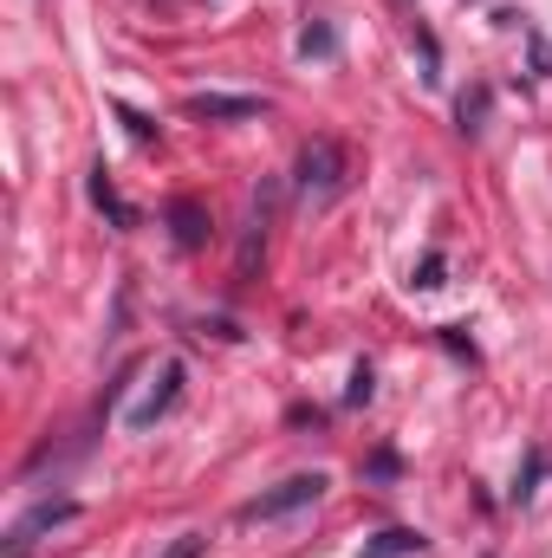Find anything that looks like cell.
<instances>
[{
	"label": "cell",
	"instance_id": "52a82bcc",
	"mask_svg": "<svg viewBox=\"0 0 552 558\" xmlns=\"http://www.w3.org/2000/svg\"><path fill=\"white\" fill-rule=\"evenodd\" d=\"M422 546H429V539H422L416 526H384L377 539H364V558H416Z\"/></svg>",
	"mask_w": 552,
	"mask_h": 558
},
{
	"label": "cell",
	"instance_id": "30bf717a",
	"mask_svg": "<svg viewBox=\"0 0 552 558\" xmlns=\"http://www.w3.org/2000/svg\"><path fill=\"white\" fill-rule=\"evenodd\" d=\"M332 52H338L332 26H305V33H299V59H332Z\"/></svg>",
	"mask_w": 552,
	"mask_h": 558
},
{
	"label": "cell",
	"instance_id": "3957f363",
	"mask_svg": "<svg viewBox=\"0 0 552 558\" xmlns=\"http://www.w3.org/2000/svg\"><path fill=\"white\" fill-rule=\"evenodd\" d=\"M65 520H79V500H39L33 513H20V520L7 526V553L0 558H26L39 533H52V526H65Z\"/></svg>",
	"mask_w": 552,
	"mask_h": 558
},
{
	"label": "cell",
	"instance_id": "ba28073f",
	"mask_svg": "<svg viewBox=\"0 0 552 558\" xmlns=\"http://www.w3.org/2000/svg\"><path fill=\"white\" fill-rule=\"evenodd\" d=\"M92 202L111 215V228H137V208L131 202H118V189H111V175H105V162L92 169Z\"/></svg>",
	"mask_w": 552,
	"mask_h": 558
},
{
	"label": "cell",
	"instance_id": "5b68a950",
	"mask_svg": "<svg viewBox=\"0 0 552 558\" xmlns=\"http://www.w3.org/2000/svg\"><path fill=\"white\" fill-rule=\"evenodd\" d=\"M208 228H215V221H208V208H202L195 195H176V202H169V241H176L182 254H202V247H208Z\"/></svg>",
	"mask_w": 552,
	"mask_h": 558
},
{
	"label": "cell",
	"instance_id": "5bb4252c",
	"mask_svg": "<svg viewBox=\"0 0 552 558\" xmlns=\"http://www.w3.org/2000/svg\"><path fill=\"white\" fill-rule=\"evenodd\" d=\"M118 124H124V131H131L137 143H156V124H149L143 111H131V105H118Z\"/></svg>",
	"mask_w": 552,
	"mask_h": 558
},
{
	"label": "cell",
	"instance_id": "4fadbf2b",
	"mask_svg": "<svg viewBox=\"0 0 552 558\" xmlns=\"http://www.w3.org/2000/svg\"><path fill=\"white\" fill-rule=\"evenodd\" d=\"M540 474H547V454L533 448V454H527V468H520V481H514V500H533V481H540Z\"/></svg>",
	"mask_w": 552,
	"mask_h": 558
},
{
	"label": "cell",
	"instance_id": "7c38bea8",
	"mask_svg": "<svg viewBox=\"0 0 552 558\" xmlns=\"http://www.w3.org/2000/svg\"><path fill=\"white\" fill-rule=\"evenodd\" d=\"M442 274H448V260H442V254H429V260L410 274V286H416V292H435V286H448Z\"/></svg>",
	"mask_w": 552,
	"mask_h": 558
},
{
	"label": "cell",
	"instance_id": "8992f818",
	"mask_svg": "<svg viewBox=\"0 0 552 558\" xmlns=\"http://www.w3.org/2000/svg\"><path fill=\"white\" fill-rule=\"evenodd\" d=\"M267 105L261 98H235V92H195L189 98V118H208V124H241V118H261Z\"/></svg>",
	"mask_w": 552,
	"mask_h": 558
},
{
	"label": "cell",
	"instance_id": "6da1fadb",
	"mask_svg": "<svg viewBox=\"0 0 552 558\" xmlns=\"http://www.w3.org/2000/svg\"><path fill=\"white\" fill-rule=\"evenodd\" d=\"M325 487H332V481H325L319 468H312V474H286L279 487H267L261 500H248V507H241V526H261V520H286V513L312 507V500H319Z\"/></svg>",
	"mask_w": 552,
	"mask_h": 558
},
{
	"label": "cell",
	"instance_id": "277c9868",
	"mask_svg": "<svg viewBox=\"0 0 552 558\" xmlns=\"http://www.w3.org/2000/svg\"><path fill=\"white\" fill-rule=\"evenodd\" d=\"M182 377H189V371H182V364H176V357H169V364H163V377H156V390H149V397H143L137 410H131V416H124V428H156V422L169 416V410H176V397H182Z\"/></svg>",
	"mask_w": 552,
	"mask_h": 558
},
{
	"label": "cell",
	"instance_id": "8fae6325",
	"mask_svg": "<svg viewBox=\"0 0 552 558\" xmlns=\"http://www.w3.org/2000/svg\"><path fill=\"white\" fill-rule=\"evenodd\" d=\"M371 397H377V371L358 357V364H351V390H345V403L358 410V403H371Z\"/></svg>",
	"mask_w": 552,
	"mask_h": 558
},
{
	"label": "cell",
	"instance_id": "2e32d148",
	"mask_svg": "<svg viewBox=\"0 0 552 558\" xmlns=\"http://www.w3.org/2000/svg\"><path fill=\"white\" fill-rule=\"evenodd\" d=\"M202 553H208V539H202V533H182V539H176L163 558H202Z\"/></svg>",
	"mask_w": 552,
	"mask_h": 558
},
{
	"label": "cell",
	"instance_id": "9c48e42d",
	"mask_svg": "<svg viewBox=\"0 0 552 558\" xmlns=\"http://www.w3.org/2000/svg\"><path fill=\"white\" fill-rule=\"evenodd\" d=\"M488 105H494V98H488V85H475V92H461V105H455V118H461V131H468V137H481V124H488Z\"/></svg>",
	"mask_w": 552,
	"mask_h": 558
},
{
	"label": "cell",
	"instance_id": "9a60e30c",
	"mask_svg": "<svg viewBox=\"0 0 552 558\" xmlns=\"http://www.w3.org/2000/svg\"><path fill=\"white\" fill-rule=\"evenodd\" d=\"M364 474H371V481H397V454H391V448H377V454L364 461Z\"/></svg>",
	"mask_w": 552,
	"mask_h": 558
},
{
	"label": "cell",
	"instance_id": "7a4b0ae2",
	"mask_svg": "<svg viewBox=\"0 0 552 558\" xmlns=\"http://www.w3.org/2000/svg\"><path fill=\"white\" fill-rule=\"evenodd\" d=\"M299 189L305 195H319V202H332L338 189H345V149L332 137H312L299 149Z\"/></svg>",
	"mask_w": 552,
	"mask_h": 558
}]
</instances>
